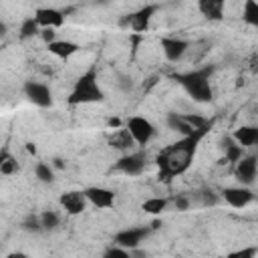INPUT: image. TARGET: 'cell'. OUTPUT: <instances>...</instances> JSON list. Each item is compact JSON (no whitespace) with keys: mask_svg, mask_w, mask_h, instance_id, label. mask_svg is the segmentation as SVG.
I'll return each instance as SVG.
<instances>
[{"mask_svg":"<svg viewBox=\"0 0 258 258\" xmlns=\"http://www.w3.org/2000/svg\"><path fill=\"white\" fill-rule=\"evenodd\" d=\"M210 75H212V67H204V69H194L187 73L177 75V83L183 87V91L200 103H206L212 99V85H210Z\"/></svg>","mask_w":258,"mask_h":258,"instance_id":"obj_2","label":"cell"},{"mask_svg":"<svg viewBox=\"0 0 258 258\" xmlns=\"http://www.w3.org/2000/svg\"><path fill=\"white\" fill-rule=\"evenodd\" d=\"M58 204H60V208L64 210V214H69V216H79V214H83V212L87 210L89 200H87V196H85V189H83V191H81V189H71V191L60 194Z\"/></svg>","mask_w":258,"mask_h":258,"instance_id":"obj_6","label":"cell"},{"mask_svg":"<svg viewBox=\"0 0 258 258\" xmlns=\"http://www.w3.org/2000/svg\"><path fill=\"white\" fill-rule=\"evenodd\" d=\"M40 224H42V230H54L60 224V216L52 210H46L40 214Z\"/></svg>","mask_w":258,"mask_h":258,"instance_id":"obj_23","label":"cell"},{"mask_svg":"<svg viewBox=\"0 0 258 258\" xmlns=\"http://www.w3.org/2000/svg\"><path fill=\"white\" fill-rule=\"evenodd\" d=\"M79 50V44L77 42H73V40H54V42H50L48 44V52L52 54V56H56V58H60V60H64V58H69V56H73L75 52Z\"/></svg>","mask_w":258,"mask_h":258,"instance_id":"obj_18","label":"cell"},{"mask_svg":"<svg viewBox=\"0 0 258 258\" xmlns=\"http://www.w3.org/2000/svg\"><path fill=\"white\" fill-rule=\"evenodd\" d=\"M232 137H234L236 143L242 145L244 149H256V155H258V127H256V125L238 127Z\"/></svg>","mask_w":258,"mask_h":258,"instance_id":"obj_15","label":"cell"},{"mask_svg":"<svg viewBox=\"0 0 258 258\" xmlns=\"http://www.w3.org/2000/svg\"><path fill=\"white\" fill-rule=\"evenodd\" d=\"M125 127H127V131L131 133V137L135 139L137 145H147V143L155 137V125H153L147 117H143V115H133V117H129L127 123H125Z\"/></svg>","mask_w":258,"mask_h":258,"instance_id":"obj_4","label":"cell"},{"mask_svg":"<svg viewBox=\"0 0 258 258\" xmlns=\"http://www.w3.org/2000/svg\"><path fill=\"white\" fill-rule=\"evenodd\" d=\"M38 22H36V18L34 16H28L22 24H20V38H30V36H34L36 32H38Z\"/></svg>","mask_w":258,"mask_h":258,"instance_id":"obj_24","label":"cell"},{"mask_svg":"<svg viewBox=\"0 0 258 258\" xmlns=\"http://www.w3.org/2000/svg\"><path fill=\"white\" fill-rule=\"evenodd\" d=\"M173 206H175V210H187L189 208V198H185V196H175L173 198Z\"/></svg>","mask_w":258,"mask_h":258,"instance_id":"obj_30","label":"cell"},{"mask_svg":"<svg viewBox=\"0 0 258 258\" xmlns=\"http://www.w3.org/2000/svg\"><path fill=\"white\" fill-rule=\"evenodd\" d=\"M101 258H133V256H131V252H129V250H125V248L111 246V248H107V250L103 252V256H101Z\"/></svg>","mask_w":258,"mask_h":258,"instance_id":"obj_27","label":"cell"},{"mask_svg":"<svg viewBox=\"0 0 258 258\" xmlns=\"http://www.w3.org/2000/svg\"><path fill=\"white\" fill-rule=\"evenodd\" d=\"M200 141H202V137L191 135V137H179L177 141L161 147V151L155 157V163L159 167V177L171 179V177L185 173L194 161Z\"/></svg>","mask_w":258,"mask_h":258,"instance_id":"obj_1","label":"cell"},{"mask_svg":"<svg viewBox=\"0 0 258 258\" xmlns=\"http://www.w3.org/2000/svg\"><path fill=\"white\" fill-rule=\"evenodd\" d=\"M256 252H258L256 246H244V248H238V250L228 252L226 258H256Z\"/></svg>","mask_w":258,"mask_h":258,"instance_id":"obj_26","label":"cell"},{"mask_svg":"<svg viewBox=\"0 0 258 258\" xmlns=\"http://www.w3.org/2000/svg\"><path fill=\"white\" fill-rule=\"evenodd\" d=\"M34 175L40 179V181H46V183H50L52 179H54V171H52V167L48 165V163H36V167H34Z\"/></svg>","mask_w":258,"mask_h":258,"instance_id":"obj_25","label":"cell"},{"mask_svg":"<svg viewBox=\"0 0 258 258\" xmlns=\"http://www.w3.org/2000/svg\"><path fill=\"white\" fill-rule=\"evenodd\" d=\"M24 95L30 103H34L36 107H50L52 105V91L46 83H38V81H26L24 85Z\"/></svg>","mask_w":258,"mask_h":258,"instance_id":"obj_7","label":"cell"},{"mask_svg":"<svg viewBox=\"0 0 258 258\" xmlns=\"http://www.w3.org/2000/svg\"><path fill=\"white\" fill-rule=\"evenodd\" d=\"M155 10H157V6L147 4V6L139 8L137 12H133V14L129 16V24H131V28H133L135 32H145V30L149 28V22H151Z\"/></svg>","mask_w":258,"mask_h":258,"instance_id":"obj_16","label":"cell"},{"mask_svg":"<svg viewBox=\"0 0 258 258\" xmlns=\"http://www.w3.org/2000/svg\"><path fill=\"white\" fill-rule=\"evenodd\" d=\"M34 18H36V22L42 30H46V28L54 30V28L64 24V12L56 10V8H36Z\"/></svg>","mask_w":258,"mask_h":258,"instance_id":"obj_13","label":"cell"},{"mask_svg":"<svg viewBox=\"0 0 258 258\" xmlns=\"http://www.w3.org/2000/svg\"><path fill=\"white\" fill-rule=\"evenodd\" d=\"M258 173V155H244L234 165V175L240 185H250Z\"/></svg>","mask_w":258,"mask_h":258,"instance_id":"obj_10","label":"cell"},{"mask_svg":"<svg viewBox=\"0 0 258 258\" xmlns=\"http://www.w3.org/2000/svg\"><path fill=\"white\" fill-rule=\"evenodd\" d=\"M198 10L202 12V16H206L210 20H222L226 4L222 0H200L198 2Z\"/></svg>","mask_w":258,"mask_h":258,"instance_id":"obj_17","label":"cell"},{"mask_svg":"<svg viewBox=\"0 0 258 258\" xmlns=\"http://www.w3.org/2000/svg\"><path fill=\"white\" fill-rule=\"evenodd\" d=\"M252 198H254V194L248 185L238 183V185H228L222 189V200L232 208H244L252 202Z\"/></svg>","mask_w":258,"mask_h":258,"instance_id":"obj_11","label":"cell"},{"mask_svg":"<svg viewBox=\"0 0 258 258\" xmlns=\"http://www.w3.org/2000/svg\"><path fill=\"white\" fill-rule=\"evenodd\" d=\"M85 196L89 200L91 206H95L97 210H109L113 208L115 204V194L107 187H101V185H91L85 189Z\"/></svg>","mask_w":258,"mask_h":258,"instance_id":"obj_12","label":"cell"},{"mask_svg":"<svg viewBox=\"0 0 258 258\" xmlns=\"http://www.w3.org/2000/svg\"><path fill=\"white\" fill-rule=\"evenodd\" d=\"M109 145L113 147V149H117V151H121L123 155L125 153H129V151H133V147L137 145L135 143V139L131 137V133L127 131V127H119V129H115L111 135H109Z\"/></svg>","mask_w":258,"mask_h":258,"instance_id":"obj_14","label":"cell"},{"mask_svg":"<svg viewBox=\"0 0 258 258\" xmlns=\"http://www.w3.org/2000/svg\"><path fill=\"white\" fill-rule=\"evenodd\" d=\"M145 165H147V157L143 151H129L115 161L113 169L123 175H139V173H143Z\"/></svg>","mask_w":258,"mask_h":258,"instance_id":"obj_5","label":"cell"},{"mask_svg":"<svg viewBox=\"0 0 258 258\" xmlns=\"http://www.w3.org/2000/svg\"><path fill=\"white\" fill-rule=\"evenodd\" d=\"M24 230H30V232H38V230H42L40 216H28V218L24 220Z\"/></svg>","mask_w":258,"mask_h":258,"instance_id":"obj_28","label":"cell"},{"mask_svg":"<svg viewBox=\"0 0 258 258\" xmlns=\"http://www.w3.org/2000/svg\"><path fill=\"white\" fill-rule=\"evenodd\" d=\"M159 46H161V52L163 56L169 60V62H177L181 60L187 50H189V42L183 40V38H177V36H163L159 40Z\"/></svg>","mask_w":258,"mask_h":258,"instance_id":"obj_9","label":"cell"},{"mask_svg":"<svg viewBox=\"0 0 258 258\" xmlns=\"http://www.w3.org/2000/svg\"><path fill=\"white\" fill-rule=\"evenodd\" d=\"M224 155H226V161H230V163L236 165V163L244 157V147L238 145L234 137H228V139L224 141Z\"/></svg>","mask_w":258,"mask_h":258,"instance_id":"obj_19","label":"cell"},{"mask_svg":"<svg viewBox=\"0 0 258 258\" xmlns=\"http://www.w3.org/2000/svg\"><path fill=\"white\" fill-rule=\"evenodd\" d=\"M147 234H149L147 228H125L113 236V242H115V246L131 252L141 246V242H143V238H147Z\"/></svg>","mask_w":258,"mask_h":258,"instance_id":"obj_8","label":"cell"},{"mask_svg":"<svg viewBox=\"0 0 258 258\" xmlns=\"http://www.w3.org/2000/svg\"><path fill=\"white\" fill-rule=\"evenodd\" d=\"M242 20L254 28H258V2L246 0L242 4Z\"/></svg>","mask_w":258,"mask_h":258,"instance_id":"obj_20","label":"cell"},{"mask_svg":"<svg viewBox=\"0 0 258 258\" xmlns=\"http://www.w3.org/2000/svg\"><path fill=\"white\" fill-rule=\"evenodd\" d=\"M103 91L99 87L97 81V71L89 69L85 71L73 85L71 95H69V103L71 105H87V103H99L103 101Z\"/></svg>","mask_w":258,"mask_h":258,"instance_id":"obj_3","label":"cell"},{"mask_svg":"<svg viewBox=\"0 0 258 258\" xmlns=\"http://www.w3.org/2000/svg\"><path fill=\"white\" fill-rule=\"evenodd\" d=\"M167 204H169L167 198H159V196H155V198H147V200L143 202L141 208H143L147 214H161V212H165Z\"/></svg>","mask_w":258,"mask_h":258,"instance_id":"obj_21","label":"cell"},{"mask_svg":"<svg viewBox=\"0 0 258 258\" xmlns=\"http://www.w3.org/2000/svg\"><path fill=\"white\" fill-rule=\"evenodd\" d=\"M16 171V157H12L8 153V149H2L0 155V173L2 175H12Z\"/></svg>","mask_w":258,"mask_h":258,"instance_id":"obj_22","label":"cell"},{"mask_svg":"<svg viewBox=\"0 0 258 258\" xmlns=\"http://www.w3.org/2000/svg\"><path fill=\"white\" fill-rule=\"evenodd\" d=\"M8 258H28V256H26V254H22V252H12Z\"/></svg>","mask_w":258,"mask_h":258,"instance_id":"obj_31","label":"cell"},{"mask_svg":"<svg viewBox=\"0 0 258 258\" xmlns=\"http://www.w3.org/2000/svg\"><path fill=\"white\" fill-rule=\"evenodd\" d=\"M202 206H214L218 202V196L214 191H202Z\"/></svg>","mask_w":258,"mask_h":258,"instance_id":"obj_29","label":"cell"}]
</instances>
